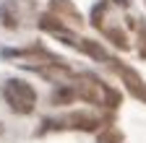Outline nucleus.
<instances>
[{
  "instance_id": "nucleus-4",
  "label": "nucleus",
  "mask_w": 146,
  "mask_h": 143,
  "mask_svg": "<svg viewBox=\"0 0 146 143\" xmlns=\"http://www.w3.org/2000/svg\"><path fill=\"white\" fill-rule=\"evenodd\" d=\"M110 63H112V65H115V70H117V73L128 81V86L133 88V94H136V96H141V99H146V86H143V81L133 73V70H128L125 65H120V60H110Z\"/></svg>"
},
{
  "instance_id": "nucleus-1",
  "label": "nucleus",
  "mask_w": 146,
  "mask_h": 143,
  "mask_svg": "<svg viewBox=\"0 0 146 143\" xmlns=\"http://www.w3.org/2000/svg\"><path fill=\"white\" fill-rule=\"evenodd\" d=\"M3 96H5V101H8V107H11L13 112H18V115L31 112V109H34V101H36L34 88H31L29 83H24V81H18V78H13V81L5 83Z\"/></svg>"
},
{
  "instance_id": "nucleus-3",
  "label": "nucleus",
  "mask_w": 146,
  "mask_h": 143,
  "mask_svg": "<svg viewBox=\"0 0 146 143\" xmlns=\"http://www.w3.org/2000/svg\"><path fill=\"white\" fill-rule=\"evenodd\" d=\"M24 11H31V0H5L0 5V24L16 29L18 21L24 18Z\"/></svg>"
},
{
  "instance_id": "nucleus-6",
  "label": "nucleus",
  "mask_w": 146,
  "mask_h": 143,
  "mask_svg": "<svg viewBox=\"0 0 146 143\" xmlns=\"http://www.w3.org/2000/svg\"><path fill=\"white\" fill-rule=\"evenodd\" d=\"M73 99V91L68 86H63V88H58V91H55V96H52V104H68Z\"/></svg>"
},
{
  "instance_id": "nucleus-2",
  "label": "nucleus",
  "mask_w": 146,
  "mask_h": 143,
  "mask_svg": "<svg viewBox=\"0 0 146 143\" xmlns=\"http://www.w3.org/2000/svg\"><path fill=\"white\" fill-rule=\"evenodd\" d=\"M78 91H81V96L84 99H89V101H94V104H102V101H110V99H112V101H117L115 99V94L112 91H110V88L99 81V78H94V76H78Z\"/></svg>"
},
{
  "instance_id": "nucleus-5",
  "label": "nucleus",
  "mask_w": 146,
  "mask_h": 143,
  "mask_svg": "<svg viewBox=\"0 0 146 143\" xmlns=\"http://www.w3.org/2000/svg\"><path fill=\"white\" fill-rule=\"evenodd\" d=\"M52 11H60L63 16H70L73 21H81V13H78L76 8H73V5L68 3V0H52Z\"/></svg>"
}]
</instances>
